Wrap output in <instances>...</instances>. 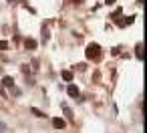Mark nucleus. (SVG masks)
<instances>
[{"label":"nucleus","instance_id":"f257e3e1","mask_svg":"<svg viewBox=\"0 0 147 133\" xmlns=\"http://www.w3.org/2000/svg\"><path fill=\"white\" fill-rule=\"evenodd\" d=\"M99 55H101V47L99 45H89L87 47V59H99Z\"/></svg>","mask_w":147,"mask_h":133},{"label":"nucleus","instance_id":"f03ea898","mask_svg":"<svg viewBox=\"0 0 147 133\" xmlns=\"http://www.w3.org/2000/svg\"><path fill=\"white\" fill-rule=\"evenodd\" d=\"M67 93H69V97H73V99H77L81 93H79V87L77 85H69L67 87Z\"/></svg>","mask_w":147,"mask_h":133},{"label":"nucleus","instance_id":"7ed1b4c3","mask_svg":"<svg viewBox=\"0 0 147 133\" xmlns=\"http://www.w3.org/2000/svg\"><path fill=\"white\" fill-rule=\"evenodd\" d=\"M53 127H55V129H65V127H67V123H65V119L55 117V119H53Z\"/></svg>","mask_w":147,"mask_h":133},{"label":"nucleus","instance_id":"20e7f679","mask_svg":"<svg viewBox=\"0 0 147 133\" xmlns=\"http://www.w3.org/2000/svg\"><path fill=\"white\" fill-rule=\"evenodd\" d=\"M36 45H38V43H36L34 38H26V41H24V47H26V51H34V49H36Z\"/></svg>","mask_w":147,"mask_h":133},{"label":"nucleus","instance_id":"39448f33","mask_svg":"<svg viewBox=\"0 0 147 133\" xmlns=\"http://www.w3.org/2000/svg\"><path fill=\"white\" fill-rule=\"evenodd\" d=\"M63 79H65L67 83H71V81H73V73H71V71H63Z\"/></svg>","mask_w":147,"mask_h":133},{"label":"nucleus","instance_id":"423d86ee","mask_svg":"<svg viewBox=\"0 0 147 133\" xmlns=\"http://www.w3.org/2000/svg\"><path fill=\"white\" fill-rule=\"evenodd\" d=\"M2 85H4V87H12V85H14L12 77H4V79H2Z\"/></svg>","mask_w":147,"mask_h":133},{"label":"nucleus","instance_id":"0eeeda50","mask_svg":"<svg viewBox=\"0 0 147 133\" xmlns=\"http://www.w3.org/2000/svg\"><path fill=\"white\" fill-rule=\"evenodd\" d=\"M63 111H65V115H67L69 119H73V111H71V109H69L67 105H63Z\"/></svg>","mask_w":147,"mask_h":133},{"label":"nucleus","instance_id":"6e6552de","mask_svg":"<svg viewBox=\"0 0 147 133\" xmlns=\"http://www.w3.org/2000/svg\"><path fill=\"white\" fill-rule=\"evenodd\" d=\"M135 51H137V59L141 61V59H143V53H141V43H139V45L135 47Z\"/></svg>","mask_w":147,"mask_h":133},{"label":"nucleus","instance_id":"1a4fd4ad","mask_svg":"<svg viewBox=\"0 0 147 133\" xmlns=\"http://www.w3.org/2000/svg\"><path fill=\"white\" fill-rule=\"evenodd\" d=\"M32 115H36V117H47L42 111H38V109H34V107H32Z\"/></svg>","mask_w":147,"mask_h":133},{"label":"nucleus","instance_id":"9d476101","mask_svg":"<svg viewBox=\"0 0 147 133\" xmlns=\"http://www.w3.org/2000/svg\"><path fill=\"white\" fill-rule=\"evenodd\" d=\"M6 47H8V43H6V41H0V51H4Z\"/></svg>","mask_w":147,"mask_h":133},{"label":"nucleus","instance_id":"9b49d317","mask_svg":"<svg viewBox=\"0 0 147 133\" xmlns=\"http://www.w3.org/2000/svg\"><path fill=\"white\" fill-rule=\"evenodd\" d=\"M105 4H115V0H105Z\"/></svg>","mask_w":147,"mask_h":133},{"label":"nucleus","instance_id":"f8f14e48","mask_svg":"<svg viewBox=\"0 0 147 133\" xmlns=\"http://www.w3.org/2000/svg\"><path fill=\"white\" fill-rule=\"evenodd\" d=\"M4 129H6V125H4V123H0V131H4Z\"/></svg>","mask_w":147,"mask_h":133}]
</instances>
